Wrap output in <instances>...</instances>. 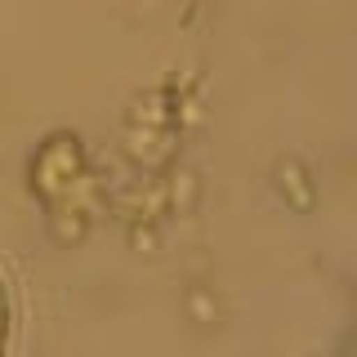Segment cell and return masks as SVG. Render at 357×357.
<instances>
[{"label":"cell","instance_id":"1","mask_svg":"<svg viewBox=\"0 0 357 357\" xmlns=\"http://www.w3.org/2000/svg\"><path fill=\"white\" fill-rule=\"evenodd\" d=\"M9 335H14V304H9V286L0 273V357L9 353Z\"/></svg>","mask_w":357,"mask_h":357}]
</instances>
